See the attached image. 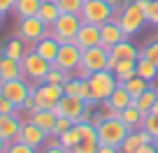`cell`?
<instances>
[{
  "instance_id": "6da1fadb",
  "label": "cell",
  "mask_w": 158,
  "mask_h": 153,
  "mask_svg": "<svg viewBox=\"0 0 158 153\" xmlns=\"http://www.w3.org/2000/svg\"><path fill=\"white\" fill-rule=\"evenodd\" d=\"M21 70H23V79H28L33 86H40V84H44L47 74L51 70V63L47 58H42L35 49H30L21 58Z\"/></svg>"
},
{
  "instance_id": "7a4b0ae2",
  "label": "cell",
  "mask_w": 158,
  "mask_h": 153,
  "mask_svg": "<svg viewBox=\"0 0 158 153\" xmlns=\"http://www.w3.org/2000/svg\"><path fill=\"white\" fill-rule=\"evenodd\" d=\"M86 81H89L91 98H93V102H98V104H102L105 100L114 93V88L118 86V81H116V77H114L112 70H100V72H93Z\"/></svg>"
},
{
  "instance_id": "3957f363",
  "label": "cell",
  "mask_w": 158,
  "mask_h": 153,
  "mask_svg": "<svg viewBox=\"0 0 158 153\" xmlns=\"http://www.w3.org/2000/svg\"><path fill=\"white\" fill-rule=\"evenodd\" d=\"M128 132H130V128L118 119V116H109V119H105L102 123L98 125V142L118 148L123 144V139L128 137Z\"/></svg>"
},
{
  "instance_id": "277c9868",
  "label": "cell",
  "mask_w": 158,
  "mask_h": 153,
  "mask_svg": "<svg viewBox=\"0 0 158 153\" xmlns=\"http://www.w3.org/2000/svg\"><path fill=\"white\" fill-rule=\"evenodd\" d=\"M114 19L118 21V26H121V30L126 33V37H130V35H137L139 30H142V26L147 23V12H144L135 0H130Z\"/></svg>"
},
{
  "instance_id": "5b68a950",
  "label": "cell",
  "mask_w": 158,
  "mask_h": 153,
  "mask_svg": "<svg viewBox=\"0 0 158 153\" xmlns=\"http://www.w3.org/2000/svg\"><path fill=\"white\" fill-rule=\"evenodd\" d=\"M81 16L79 14H70V12H63V14L56 19V23L49 28V35L56 37L60 44H68V42H74L79 28H81Z\"/></svg>"
},
{
  "instance_id": "8992f818",
  "label": "cell",
  "mask_w": 158,
  "mask_h": 153,
  "mask_svg": "<svg viewBox=\"0 0 158 153\" xmlns=\"http://www.w3.org/2000/svg\"><path fill=\"white\" fill-rule=\"evenodd\" d=\"M79 16H81L84 23L102 26V23H107L109 19H114L116 12L112 10V5H109L107 0H86L81 12H79Z\"/></svg>"
},
{
  "instance_id": "52a82bcc",
  "label": "cell",
  "mask_w": 158,
  "mask_h": 153,
  "mask_svg": "<svg viewBox=\"0 0 158 153\" xmlns=\"http://www.w3.org/2000/svg\"><path fill=\"white\" fill-rule=\"evenodd\" d=\"M49 35V26L40 16H28V19H19V26H16V37L26 42V44H37L42 37Z\"/></svg>"
},
{
  "instance_id": "ba28073f",
  "label": "cell",
  "mask_w": 158,
  "mask_h": 153,
  "mask_svg": "<svg viewBox=\"0 0 158 153\" xmlns=\"http://www.w3.org/2000/svg\"><path fill=\"white\" fill-rule=\"evenodd\" d=\"M33 88L35 86L30 84L28 79H12V81H5V84H0V93L5 95L7 100H10L12 104H14L16 109L21 107V104L26 102V98H28L30 93H33Z\"/></svg>"
},
{
  "instance_id": "9c48e42d",
  "label": "cell",
  "mask_w": 158,
  "mask_h": 153,
  "mask_svg": "<svg viewBox=\"0 0 158 153\" xmlns=\"http://www.w3.org/2000/svg\"><path fill=\"white\" fill-rule=\"evenodd\" d=\"M86 107H89V104L81 98H77V95H63V98L58 100V104L54 107V111H56V116H65V119H70L72 123H81V116H84Z\"/></svg>"
},
{
  "instance_id": "30bf717a",
  "label": "cell",
  "mask_w": 158,
  "mask_h": 153,
  "mask_svg": "<svg viewBox=\"0 0 158 153\" xmlns=\"http://www.w3.org/2000/svg\"><path fill=\"white\" fill-rule=\"evenodd\" d=\"M63 95H65L63 86H56V84H40V86H35L33 88L35 109H54Z\"/></svg>"
},
{
  "instance_id": "8fae6325",
  "label": "cell",
  "mask_w": 158,
  "mask_h": 153,
  "mask_svg": "<svg viewBox=\"0 0 158 153\" xmlns=\"http://www.w3.org/2000/svg\"><path fill=\"white\" fill-rule=\"evenodd\" d=\"M107 63H109V51L105 49L102 44L81 51V63H79V65H84L91 74L100 72V70H107Z\"/></svg>"
},
{
  "instance_id": "7c38bea8",
  "label": "cell",
  "mask_w": 158,
  "mask_h": 153,
  "mask_svg": "<svg viewBox=\"0 0 158 153\" xmlns=\"http://www.w3.org/2000/svg\"><path fill=\"white\" fill-rule=\"evenodd\" d=\"M47 137H49V135H47L42 128H37L33 121H23L14 142H23V144H28V146H33V148H37V151H40V148L47 144Z\"/></svg>"
},
{
  "instance_id": "4fadbf2b",
  "label": "cell",
  "mask_w": 158,
  "mask_h": 153,
  "mask_svg": "<svg viewBox=\"0 0 158 153\" xmlns=\"http://www.w3.org/2000/svg\"><path fill=\"white\" fill-rule=\"evenodd\" d=\"M79 63H81V49L74 42H68V44H60L58 56H56V60L51 65H58V67L68 70V72H74Z\"/></svg>"
},
{
  "instance_id": "5bb4252c",
  "label": "cell",
  "mask_w": 158,
  "mask_h": 153,
  "mask_svg": "<svg viewBox=\"0 0 158 153\" xmlns=\"http://www.w3.org/2000/svg\"><path fill=\"white\" fill-rule=\"evenodd\" d=\"M137 58H139V49L128 40V37H126V40H121L112 51H109L107 70H114V67H116V63H121V60H137Z\"/></svg>"
},
{
  "instance_id": "9a60e30c",
  "label": "cell",
  "mask_w": 158,
  "mask_h": 153,
  "mask_svg": "<svg viewBox=\"0 0 158 153\" xmlns=\"http://www.w3.org/2000/svg\"><path fill=\"white\" fill-rule=\"evenodd\" d=\"M121 40H126V33L121 30V26H118L116 19H109L107 23L100 26V44L107 51H112Z\"/></svg>"
},
{
  "instance_id": "2e32d148",
  "label": "cell",
  "mask_w": 158,
  "mask_h": 153,
  "mask_svg": "<svg viewBox=\"0 0 158 153\" xmlns=\"http://www.w3.org/2000/svg\"><path fill=\"white\" fill-rule=\"evenodd\" d=\"M102 104L114 114V116H118V114L123 111V109H128L130 104H135V100H133V95L126 91V86H123V84H118L116 88H114V93L109 95V98L105 100Z\"/></svg>"
},
{
  "instance_id": "e0dca14e",
  "label": "cell",
  "mask_w": 158,
  "mask_h": 153,
  "mask_svg": "<svg viewBox=\"0 0 158 153\" xmlns=\"http://www.w3.org/2000/svg\"><path fill=\"white\" fill-rule=\"evenodd\" d=\"M144 144H153V137H151V135H149L144 128L130 130L128 137L123 139V144L118 146V151H121V153H137L139 148L144 146Z\"/></svg>"
},
{
  "instance_id": "ac0fdd59",
  "label": "cell",
  "mask_w": 158,
  "mask_h": 153,
  "mask_svg": "<svg viewBox=\"0 0 158 153\" xmlns=\"http://www.w3.org/2000/svg\"><path fill=\"white\" fill-rule=\"evenodd\" d=\"M74 44L79 49H91V46H98L100 44V26H93V23H81L77 37H74Z\"/></svg>"
},
{
  "instance_id": "d6986e66",
  "label": "cell",
  "mask_w": 158,
  "mask_h": 153,
  "mask_svg": "<svg viewBox=\"0 0 158 153\" xmlns=\"http://www.w3.org/2000/svg\"><path fill=\"white\" fill-rule=\"evenodd\" d=\"M21 123H23V119L16 111L14 114H0V137L5 142H14L19 130H21Z\"/></svg>"
},
{
  "instance_id": "ffe728a7",
  "label": "cell",
  "mask_w": 158,
  "mask_h": 153,
  "mask_svg": "<svg viewBox=\"0 0 158 153\" xmlns=\"http://www.w3.org/2000/svg\"><path fill=\"white\" fill-rule=\"evenodd\" d=\"M28 121H33V123L37 125V128H42L47 135H54V128H56L58 116H56L54 109H35V111L28 116Z\"/></svg>"
},
{
  "instance_id": "44dd1931",
  "label": "cell",
  "mask_w": 158,
  "mask_h": 153,
  "mask_svg": "<svg viewBox=\"0 0 158 153\" xmlns=\"http://www.w3.org/2000/svg\"><path fill=\"white\" fill-rule=\"evenodd\" d=\"M28 54V44H26L21 37H10L0 44V56H7V58H14V60H21L23 56Z\"/></svg>"
},
{
  "instance_id": "7402d4cb",
  "label": "cell",
  "mask_w": 158,
  "mask_h": 153,
  "mask_svg": "<svg viewBox=\"0 0 158 153\" xmlns=\"http://www.w3.org/2000/svg\"><path fill=\"white\" fill-rule=\"evenodd\" d=\"M23 77V70H21V60L7 58V56H0V84L12 79H21Z\"/></svg>"
},
{
  "instance_id": "603a6c76",
  "label": "cell",
  "mask_w": 158,
  "mask_h": 153,
  "mask_svg": "<svg viewBox=\"0 0 158 153\" xmlns=\"http://www.w3.org/2000/svg\"><path fill=\"white\" fill-rule=\"evenodd\" d=\"M35 51H37L42 58H47L49 63H54L56 56H58V49H60V42L56 40V37H51V35H47V37H42V40L37 42V44L33 46Z\"/></svg>"
},
{
  "instance_id": "cb8c5ba5",
  "label": "cell",
  "mask_w": 158,
  "mask_h": 153,
  "mask_svg": "<svg viewBox=\"0 0 158 153\" xmlns=\"http://www.w3.org/2000/svg\"><path fill=\"white\" fill-rule=\"evenodd\" d=\"M156 100H158V88H156V86H149V88L144 91L142 95H137V98H135V107H137L139 111L147 116V114H151V109H153V104H156Z\"/></svg>"
},
{
  "instance_id": "d4e9b609",
  "label": "cell",
  "mask_w": 158,
  "mask_h": 153,
  "mask_svg": "<svg viewBox=\"0 0 158 153\" xmlns=\"http://www.w3.org/2000/svg\"><path fill=\"white\" fill-rule=\"evenodd\" d=\"M118 119L123 121V123L128 125L130 130H139V128L144 125V114L139 111V109L135 107V104H130L128 109H123V111L118 114Z\"/></svg>"
},
{
  "instance_id": "484cf974",
  "label": "cell",
  "mask_w": 158,
  "mask_h": 153,
  "mask_svg": "<svg viewBox=\"0 0 158 153\" xmlns=\"http://www.w3.org/2000/svg\"><path fill=\"white\" fill-rule=\"evenodd\" d=\"M112 72H114L118 84H126L128 79H133L137 74V60H121V63H116V67Z\"/></svg>"
},
{
  "instance_id": "4316f807",
  "label": "cell",
  "mask_w": 158,
  "mask_h": 153,
  "mask_svg": "<svg viewBox=\"0 0 158 153\" xmlns=\"http://www.w3.org/2000/svg\"><path fill=\"white\" fill-rule=\"evenodd\" d=\"M40 7H42V0H16L14 5V14L19 19H28V16H37Z\"/></svg>"
},
{
  "instance_id": "83f0119b",
  "label": "cell",
  "mask_w": 158,
  "mask_h": 153,
  "mask_svg": "<svg viewBox=\"0 0 158 153\" xmlns=\"http://www.w3.org/2000/svg\"><path fill=\"white\" fill-rule=\"evenodd\" d=\"M137 77H142V79L149 81V84H153V81L158 79V67L149 58L139 56V58H137Z\"/></svg>"
},
{
  "instance_id": "f1b7e54d",
  "label": "cell",
  "mask_w": 158,
  "mask_h": 153,
  "mask_svg": "<svg viewBox=\"0 0 158 153\" xmlns=\"http://www.w3.org/2000/svg\"><path fill=\"white\" fill-rule=\"evenodd\" d=\"M60 14H63V12L58 10V5H56V2H42V7H40V12H37V16L44 21L49 28L56 23V19H58Z\"/></svg>"
},
{
  "instance_id": "f546056e",
  "label": "cell",
  "mask_w": 158,
  "mask_h": 153,
  "mask_svg": "<svg viewBox=\"0 0 158 153\" xmlns=\"http://www.w3.org/2000/svg\"><path fill=\"white\" fill-rule=\"evenodd\" d=\"M70 79H72V72H68V70L58 67V65H51L49 74H47V79H44V84H56V86H63V84H68Z\"/></svg>"
},
{
  "instance_id": "4dcf8cb0",
  "label": "cell",
  "mask_w": 158,
  "mask_h": 153,
  "mask_svg": "<svg viewBox=\"0 0 158 153\" xmlns=\"http://www.w3.org/2000/svg\"><path fill=\"white\" fill-rule=\"evenodd\" d=\"M58 139H60V146H63V148H74L79 142H81V132H79V125L74 123L72 128H70L68 132H63Z\"/></svg>"
},
{
  "instance_id": "1f68e13d",
  "label": "cell",
  "mask_w": 158,
  "mask_h": 153,
  "mask_svg": "<svg viewBox=\"0 0 158 153\" xmlns=\"http://www.w3.org/2000/svg\"><path fill=\"white\" fill-rule=\"evenodd\" d=\"M123 86H126V91H128V93L133 95V100H135L137 95H142V93H144V91H147V88H149L151 84H149V81H144L142 77H137V74H135L133 79H128V81H126Z\"/></svg>"
},
{
  "instance_id": "d6a6232c",
  "label": "cell",
  "mask_w": 158,
  "mask_h": 153,
  "mask_svg": "<svg viewBox=\"0 0 158 153\" xmlns=\"http://www.w3.org/2000/svg\"><path fill=\"white\" fill-rule=\"evenodd\" d=\"M86 0H58L56 5H58L60 12H70V14H79L81 7H84Z\"/></svg>"
},
{
  "instance_id": "836d02e7",
  "label": "cell",
  "mask_w": 158,
  "mask_h": 153,
  "mask_svg": "<svg viewBox=\"0 0 158 153\" xmlns=\"http://www.w3.org/2000/svg\"><path fill=\"white\" fill-rule=\"evenodd\" d=\"M139 56L149 58V60L158 67V40H151L149 44H144V49H139Z\"/></svg>"
},
{
  "instance_id": "e575fe53",
  "label": "cell",
  "mask_w": 158,
  "mask_h": 153,
  "mask_svg": "<svg viewBox=\"0 0 158 153\" xmlns=\"http://www.w3.org/2000/svg\"><path fill=\"white\" fill-rule=\"evenodd\" d=\"M100 142H93V139H81L74 148H70L72 153H98Z\"/></svg>"
},
{
  "instance_id": "d590c367",
  "label": "cell",
  "mask_w": 158,
  "mask_h": 153,
  "mask_svg": "<svg viewBox=\"0 0 158 153\" xmlns=\"http://www.w3.org/2000/svg\"><path fill=\"white\" fill-rule=\"evenodd\" d=\"M144 130H147L149 135H151L153 139H158V114H147V116H144V125H142Z\"/></svg>"
},
{
  "instance_id": "8d00e7d4",
  "label": "cell",
  "mask_w": 158,
  "mask_h": 153,
  "mask_svg": "<svg viewBox=\"0 0 158 153\" xmlns=\"http://www.w3.org/2000/svg\"><path fill=\"white\" fill-rule=\"evenodd\" d=\"M5 153H37V148L28 146V144H23V142H10Z\"/></svg>"
},
{
  "instance_id": "74e56055",
  "label": "cell",
  "mask_w": 158,
  "mask_h": 153,
  "mask_svg": "<svg viewBox=\"0 0 158 153\" xmlns=\"http://www.w3.org/2000/svg\"><path fill=\"white\" fill-rule=\"evenodd\" d=\"M147 23L158 26V0H149V7H147Z\"/></svg>"
},
{
  "instance_id": "f35d334b",
  "label": "cell",
  "mask_w": 158,
  "mask_h": 153,
  "mask_svg": "<svg viewBox=\"0 0 158 153\" xmlns=\"http://www.w3.org/2000/svg\"><path fill=\"white\" fill-rule=\"evenodd\" d=\"M72 125H74V123H72L70 119H65V116H58V121H56V128H54V135H56V137H60V135L68 132Z\"/></svg>"
},
{
  "instance_id": "ab89813d",
  "label": "cell",
  "mask_w": 158,
  "mask_h": 153,
  "mask_svg": "<svg viewBox=\"0 0 158 153\" xmlns=\"http://www.w3.org/2000/svg\"><path fill=\"white\" fill-rule=\"evenodd\" d=\"M14 111H16V107H14V104H12L2 93H0V114H14Z\"/></svg>"
},
{
  "instance_id": "60d3db41",
  "label": "cell",
  "mask_w": 158,
  "mask_h": 153,
  "mask_svg": "<svg viewBox=\"0 0 158 153\" xmlns=\"http://www.w3.org/2000/svg\"><path fill=\"white\" fill-rule=\"evenodd\" d=\"M40 153H72V151H70V148H63L58 144V146H42V151H40Z\"/></svg>"
},
{
  "instance_id": "b9f144b4",
  "label": "cell",
  "mask_w": 158,
  "mask_h": 153,
  "mask_svg": "<svg viewBox=\"0 0 158 153\" xmlns=\"http://www.w3.org/2000/svg\"><path fill=\"white\" fill-rule=\"evenodd\" d=\"M107 2H109V5H112V10H114V12H116V14H118V12L123 10V7L128 5V2H130V0H107Z\"/></svg>"
},
{
  "instance_id": "7bdbcfd3",
  "label": "cell",
  "mask_w": 158,
  "mask_h": 153,
  "mask_svg": "<svg viewBox=\"0 0 158 153\" xmlns=\"http://www.w3.org/2000/svg\"><path fill=\"white\" fill-rule=\"evenodd\" d=\"M16 5V0H0V12L2 14H7V12H12Z\"/></svg>"
},
{
  "instance_id": "ee69618b",
  "label": "cell",
  "mask_w": 158,
  "mask_h": 153,
  "mask_svg": "<svg viewBox=\"0 0 158 153\" xmlns=\"http://www.w3.org/2000/svg\"><path fill=\"white\" fill-rule=\"evenodd\" d=\"M98 153H121L116 146H107V144H100L98 146Z\"/></svg>"
},
{
  "instance_id": "f6af8a7d",
  "label": "cell",
  "mask_w": 158,
  "mask_h": 153,
  "mask_svg": "<svg viewBox=\"0 0 158 153\" xmlns=\"http://www.w3.org/2000/svg\"><path fill=\"white\" fill-rule=\"evenodd\" d=\"M137 153H156V148H153V144H144Z\"/></svg>"
},
{
  "instance_id": "bcb514c9",
  "label": "cell",
  "mask_w": 158,
  "mask_h": 153,
  "mask_svg": "<svg viewBox=\"0 0 158 153\" xmlns=\"http://www.w3.org/2000/svg\"><path fill=\"white\" fill-rule=\"evenodd\" d=\"M7 144H10V142H5V139L0 137V153H5V151H7Z\"/></svg>"
},
{
  "instance_id": "7dc6e473",
  "label": "cell",
  "mask_w": 158,
  "mask_h": 153,
  "mask_svg": "<svg viewBox=\"0 0 158 153\" xmlns=\"http://www.w3.org/2000/svg\"><path fill=\"white\" fill-rule=\"evenodd\" d=\"M153 114H158V100H156V104H153V109H151Z\"/></svg>"
},
{
  "instance_id": "c3c4849f",
  "label": "cell",
  "mask_w": 158,
  "mask_h": 153,
  "mask_svg": "<svg viewBox=\"0 0 158 153\" xmlns=\"http://www.w3.org/2000/svg\"><path fill=\"white\" fill-rule=\"evenodd\" d=\"M153 148H156V153H158V139H153Z\"/></svg>"
},
{
  "instance_id": "681fc988",
  "label": "cell",
  "mask_w": 158,
  "mask_h": 153,
  "mask_svg": "<svg viewBox=\"0 0 158 153\" xmlns=\"http://www.w3.org/2000/svg\"><path fill=\"white\" fill-rule=\"evenodd\" d=\"M2 19H5V14H2V12H0V26H2Z\"/></svg>"
},
{
  "instance_id": "f907efd6",
  "label": "cell",
  "mask_w": 158,
  "mask_h": 153,
  "mask_svg": "<svg viewBox=\"0 0 158 153\" xmlns=\"http://www.w3.org/2000/svg\"><path fill=\"white\" fill-rule=\"evenodd\" d=\"M42 2H58V0H42Z\"/></svg>"
}]
</instances>
